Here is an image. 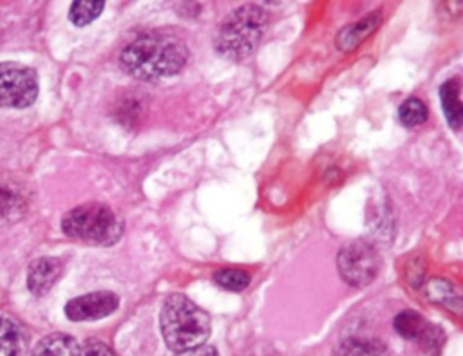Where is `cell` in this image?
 <instances>
[{
    "mask_svg": "<svg viewBox=\"0 0 463 356\" xmlns=\"http://www.w3.org/2000/svg\"><path fill=\"white\" fill-rule=\"evenodd\" d=\"M188 60L184 42L170 33H146L132 40L119 56L127 74L136 80L157 81L183 70Z\"/></svg>",
    "mask_w": 463,
    "mask_h": 356,
    "instance_id": "obj_1",
    "label": "cell"
},
{
    "mask_svg": "<svg viewBox=\"0 0 463 356\" xmlns=\"http://www.w3.org/2000/svg\"><path fill=\"white\" fill-rule=\"evenodd\" d=\"M268 25L266 9L257 4H244L222 20L213 38V49L226 60L242 61L259 47Z\"/></svg>",
    "mask_w": 463,
    "mask_h": 356,
    "instance_id": "obj_2",
    "label": "cell"
},
{
    "mask_svg": "<svg viewBox=\"0 0 463 356\" xmlns=\"http://www.w3.org/2000/svg\"><path fill=\"white\" fill-rule=\"evenodd\" d=\"M159 327L166 347L174 352L204 345L210 336V316L188 296L170 295L159 313Z\"/></svg>",
    "mask_w": 463,
    "mask_h": 356,
    "instance_id": "obj_3",
    "label": "cell"
},
{
    "mask_svg": "<svg viewBox=\"0 0 463 356\" xmlns=\"http://www.w3.org/2000/svg\"><path fill=\"white\" fill-rule=\"evenodd\" d=\"M61 230L71 239L107 246L118 242L123 226L109 206L99 202H87L69 210L63 215Z\"/></svg>",
    "mask_w": 463,
    "mask_h": 356,
    "instance_id": "obj_4",
    "label": "cell"
},
{
    "mask_svg": "<svg viewBox=\"0 0 463 356\" xmlns=\"http://www.w3.org/2000/svg\"><path fill=\"white\" fill-rule=\"evenodd\" d=\"M382 260L376 246L362 239L345 244L336 257L338 275L351 287H364L371 284L376 278Z\"/></svg>",
    "mask_w": 463,
    "mask_h": 356,
    "instance_id": "obj_5",
    "label": "cell"
},
{
    "mask_svg": "<svg viewBox=\"0 0 463 356\" xmlns=\"http://www.w3.org/2000/svg\"><path fill=\"white\" fill-rule=\"evenodd\" d=\"M38 96V78L31 67L14 61L0 63V107L25 108Z\"/></svg>",
    "mask_w": 463,
    "mask_h": 356,
    "instance_id": "obj_6",
    "label": "cell"
},
{
    "mask_svg": "<svg viewBox=\"0 0 463 356\" xmlns=\"http://www.w3.org/2000/svg\"><path fill=\"white\" fill-rule=\"evenodd\" d=\"M119 305V298L112 291H92L80 295L65 304V316L72 322L99 320L112 314Z\"/></svg>",
    "mask_w": 463,
    "mask_h": 356,
    "instance_id": "obj_7",
    "label": "cell"
},
{
    "mask_svg": "<svg viewBox=\"0 0 463 356\" xmlns=\"http://www.w3.org/2000/svg\"><path fill=\"white\" fill-rule=\"evenodd\" d=\"M63 269L61 260L54 257H42L29 264L27 287L34 296H43L52 289Z\"/></svg>",
    "mask_w": 463,
    "mask_h": 356,
    "instance_id": "obj_8",
    "label": "cell"
},
{
    "mask_svg": "<svg viewBox=\"0 0 463 356\" xmlns=\"http://www.w3.org/2000/svg\"><path fill=\"white\" fill-rule=\"evenodd\" d=\"M382 18V11H373L364 18L342 27L336 34V49H340L342 52L354 51L380 27Z\"/></svg>",
    "mask_w": 463,
    "mask_h": 356,
    "instance_id": "obj_9",
    "label": "cell"
},
{
    "mask_svg": "<svg viewBox=\"0 0 463 356\" xmlns=\"http://www.w3.org/2000/svg\"><path fill=\"white\" fill-rule=\"evenodd\" d=\"M459 90L461 83L458 78H450L439 87V103L452 130H459L463 126V101L459 98Z\"/></svg>",
    "mask_w": 463,
    "mask_h": 356,
    "instance_id": "obj_10",
    "label": "cell"
},
{
    "mask_svg": "<svg viewBox=\"0 0 463 356\" xmlns=\"http://www.w3.org/2000/svg\"><path fill=\"white\" fill-rule=\"evenodd\" d=\"M78 342L65 333H51L38 340L31 356H78Z\"/></svg>",
    "mask_w": 463,
    "mask_h": 356,
    "instance_id": "obj_11",
    "label": "cell"
},
{
    "mask_svg": "<svg viewBox=\"0 0 463 356\" xmlns=\"http://www.w3.org/2000/svg\"><path fill=\"white\" fill-rule=\"evenodd\" d=\"M333 356H389V349L376 338L351 336L335 347Z\"/></svg>",
    "mask_w": 463,
    "mask_h": 356,
    "instance_id": "obj_12",
    "label": "cell"
},
{
    "mask_svg": "<svg viewBox=\"0 0 463 356\" xmlns=\"http://www.w3.org/2000/svg\"><path fill=\"white\" fill-rule=\"evenodd\" d=\"M24 329L11 318L0 316V356H25Z\"/></svg>",
    "mask_w": 463,
    "mask_h": 356,
    "instance_id": "obj_13",
    "label": "cell"
},
{
    "mask_svg": "<svg viewBox=\"0 0 463 356\" xmlns=\"http://www.w3.org/2000/svg\"><path fill=\"white\" fill-rule=\"evenodd\" d=\"M427 320L412 309H405L394 316V331L405 340H420L427 327Z\"/></svg>",
    "mask_w": 463,
    "mask_h": 356,
    "instance_id": "obj_14",
    "label": "cell"
},
{
    "mask_svg": "<svg viewBox=\"0 0 463 356\" xmlns=\"http://www.w3.org/2000/svg\"><path fill=\"white\" fill-rule=\"evenodd\" d=\"M27 208V195L16 184H0V217L22 215Z\"/></svg>",
    "mask_w": 463,
    "mask_h": 356,
    "instance_id": "obj_15",
    "label": "cell"
},
{
    "mask_svg": "<svg viewBox=\"0 0 463 356\" xmlns=\"http://www.w3.org/2000/svg\"><path fill=\"white\" fill-rule=\"evenodd\" d=\"M213 280L219 287L226 291H242L248 287L251 276L248 271L239 267H221L215 271Z\"/></svg>",
    "mask_w": 463,
    "mask_h": 356,
    "instance_id": "obj_16",
    "label": "cell"
},
{
    "mask_svg": "<svg viewBox=\"0 0 463 356\" xmlns=\"http://www.w3.org/2000/svg\"><path fill=\"white\" fill-rule=\"evenodd\" d=\"M398 117H400L402 125L416 126V125H421L427 121L429 108L420 98H407L398 108Z\"/></svg>",
    "mask_w": 463,
    "mask_h": 356,
    "instance_id": "obj_17",
    "label": "cell"
},
{
    "mask_svg": "<svg viewBox=\"0 0 463 356\" xmlns=\"http://www.w3.org/2000/svg\"><path fill=\"white\" fill-rule=\"evenodd\" d=\"M103 5V2H72L69 9V20L78 27L89 25L101 14Z\"/></svg>",
    "mask_w": 463,
    "mask_h": 356,
    "instance_id": "obj_18",
    "label": "cell"
},
{
    "mask_svg": "<svg viewBox=\"0 0 463 356\" xmlns=\"http://www.w3.org/2000/svg\"><path fill=\"white\" fill-rule=\"evenodd\" d=\"M445 340H447V336H445L443 329L429 322L423 334L418 340V345L421 347V351L427 356H439L445 347Z\"/></svg>",
    "mask_w": 463,
    "mask_h": 356,
    "instance_id": "obj_19",
    "label": "cell"
},
{
    "mask_svg": "<svg viewBox=\"0 0 463 356\" xmlns=\"http://www.w3.org/2000/svg\"><path fill=\"white\" fill-rule=\"evenodd\" d=\"M429 295L432 300L449 305L450 302H458L459 298L456 296L454 287L450 286V282L443 280V278H432L429 284Z\"/></svg>",
    "mask_w": 463,
    "mask_h": 356,
    "instance_id": "obj_20",
    "label": "cell"
},
{
    "mask_svg": "<svg viewBox=\"0 0 463 356\" xmlns=\"http://www.w3.org/2000/svg\"><path fill=\"white\" fill-rule=\"evenodd\" d=\"M78 356H116L114 351L99 340H89L80 347Z\"/></svg>",
    "mask_w": 463,
    "mask_h": 356,
    "instance_id": "obj_21",
    "label": "cell"
},
{
    "mask_svg": "<svg viewBox=\"0 0 463 356\" xmlns=\"http://www.w3.org/2000/svg\"><path fill=\"white\" fill-rule=\"evenodd\" d=\"M175 356H219V352L212 345H199V347H194V349L175 352Z\"/></svg>",
    "mask_w": 463,
    "mask_h": 356,
    "instance_id": "obj_22",
    "label": "cell"
}]
</instances>
